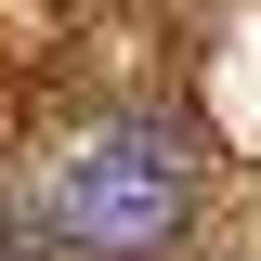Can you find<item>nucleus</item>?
I'll list each match as a JSON object with an SVG mask.
<instances>
[{
    "instance_id": "nucleus-1",
    "label": "nucleus",
    "mask_w": 261,
    "mask_h": 261,
    "mask_svg": "<svg viewBox=\"0 0 261 261\" xmlns=\"http://www.w3.org/2000/svg\"><path fill=\"white\" fill-rule=\"evenodd\" d=\"M183 222H196V183H183V157H170L157 130H92V144L53 170V235L79 261H144Z\"/></svg>"
}]
</instances>
